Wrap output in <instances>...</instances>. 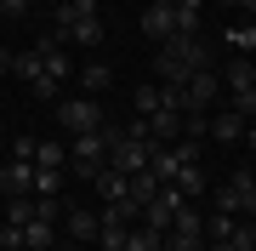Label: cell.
I'll return each mask as SVG.
<instances>
[{
	"label": "cell",
	"mask_w": 256,
	"mask_h": 251,
	"mask_svg": "<svg viewBox=\"0 0 256 251\" xmlns=\"http://www.w3.org/2000/svg\"><path fill=\"white\" fill-rule=\"evenodd\" d=\"M0 251H23V228L18 223H0Z\"/></svg>",
	"instance_id": "484cf974"
},
{
	"label": "cell",
	"mask_w": 256,
	"mask_h": 251,
	"mask_svg": "<svg viewBox=\"0 0 256 251\" xmlns=\"http://www.w3.org/2000/svg\"><path fill=\"white\" fill-rule=\"evenodd\" d=\"M57 120H63L68 131H97L102 126V109H97V97H63V103H57Z\"/></svg>",
	"instance_id": "277c9868"
},
{
	"label": "cell",
	"mask_w": 256,
	"mask_h": 251,
	"mask_svg": "<svg viewBox=\"0 0 256 251\" xmlns=\"http://www.w3.org/2000/svg\"><path fill=\"white\" fill-rule=\"evenodd\" d=\"M210 137L216 143H239L245 137V114L239 109H210Z\"/></svg>",
	"instance_id": "9c48e42d"
},
{
	"label": "cell",
	"mask_w": 256,
	"mask_h": 251,
	"mask_svg": "<svg viewBox=\"0 0 256 251\" xmlns=\"http://www.w3.org/2000/svg\"><path fill=\"white\" fill-rule=\"evenodd\" d=\"M239 217H245V223H256V188L245 194V211H239Z\"/></svg>",
	"instance_id": "4dcf8cb0"
},
{
	"label": "cell",
	"mask_w": 256,
	"mask_h": 251,
	"mask_svg": "<svg viewBox=\"0 0 256 251\" xmlns=\"http://www.w3.org/2000/svg\"><path fill=\"white\" fill-rule=\"evenodd\" d=\"M160 188H165V183H160L154 171H137V177H131V200H137V205H148V200L160 194Z\"/></svg>",
	"instance_id": "44dd1931"
},
{
	"label": "cell",
	"mask_w": 256,
	"mask_h": 251,
	"mask_svg": "<svg viewBox=\"0 0 256 251\" xmlns=\"http://www.w3.org/2000/svg\"><path fill=\"white\" fill-rule=\"evenodd\" d=\"M68 18H97V0H63Z\"/></svg>",
	"instance_id": "f1b7e54d"
},
{
	"label": "cell",
	"mask_w": 256,
	"mask_h": 251,
	"mask_svg": "<svg viewBox=\"0 0 256 251\" xmlns=\"http://www.w3.org/2000/svg\"><path fill=\"white\" fill-rule=\"evenodd\" d=\"M228 92H234V97H239V92H256V63H250L245 52L228 57Z\"/></svg>",
	"instance_id": "4fadbf2b"
},
{
	"label": "cell",
	"mask_w": 256,
	"mask_h": 251,
	"mask_svg": "<svg viewBox=\"0 0 256 251\" xmlns=\"http://www.w3.org/2000/svg\"><path fill=\"white\" fill-rule=\"evenodd\" d=\"M228 12H245V18H256V0H222Z\"/></svg>",
	"instance_id": "f546056e"
},
{
	"label": "cell",
	"mask_w": 256,
	"mask_h": 251,
	"mask_svg": "<svg viewBox=\"0 0 256 251\" xmlns=\"http://www.w3.org/2000/svg\"><path fill=\"white\" fill-rule=\"evenodd\" d=\"M142 35L171 40V35H176V12H171V6H142Z\"/></svg>",
	"instance_id": "8fae6325"
},
{
	"label": "cell",
	"mask_w": 256,
	"mask_h": 251,
	"mask_svg": "<svg viewBox=\"0 0 256 251\" xmlns=\"http://www.w3.org/2000/svg\"><path fill=\"white\" fill-rule=\"evenodd\" d=\"M34 194H63V171H34Z\"/></svg>",
	"instance_id": "cb8c5ba5"
},
{
	"label": "cell",
	"mask_w": 256,
	"mask_h": 251,
	"mask_svg": "<svg viewBox=\"0 0 256 251\" xmlns=\"http://www.w3.org/2000/svg\"><path fill=\"white\" fill-rule=\"evenodd\" d=\"M228 245H234V251H256V223H234Z\"/></svg>",
	"instance_id": "603a6c76"
},
{
	"label": "cell",
	"mask_w": 256,
	"mask_h": 251,
	"mask_svg": "<svg viewBox=\"0 0 256 251\" xmlns=\"http://www.w3.org/2000/svg\"><path fill=\"white\" fill-rule=\"evenodd\" d=\"M0 194H34V160H18V154H12L6 160V166H0Z\"/></svg>",
	"instance_id": "52a82bcc"
},
{
	"label": "cell",
	"mask_w": 256,
	"mask_h": 251,
	"mask_svg": "<svg viewBox=\"0 0 256 251\" xmlns=\"http://www.w3.org/2000/svg\"><path fill=\"white\" fill-rule=\"evenodd\" d=\"M228 109H239V114H245V126H256V92H239Z\"/></svg>",
	"instance_id": "4316f807"
},
{
	"label": "cell",
	"mask_w": 256,
	"mask_h": 251,
	"mask_svg": "<svg viewBox=\"0 0 256 251\" xmlns=\"http://www.w3.org/2000/svg\"><path fill=\"white\" fill-rule=\"evenodd\" d=\"M57 40H74V46H102V18H68V12H57Z\"/></svg>",
	"instance_id": "8992f818"
},
{
	"label": "cell",
	"mask_w": 256,
	"mask_h": 251,
	"mask_svg": "<svg viewBox=\"0 0 256 251\" xmlns=\"http://www.w3.org/2000/svg\"><path fill=\"white\" fill-rule=\"evenodd\" d=\"M205 251H234V245H228V240H210V245H205Z\"/></svg>",
	"instance_id": "d6a6232c"
},
{
	"label": "cell",
	"mask_w": 256,
	"mask_h": 251,
	"mask_svg": "<svg viewBox=\"0 0 256 251\" xmlns=\"http://www.w3.org/2000/svg\"><path fill=\"white\" fill-rule=\"evenodd\" d=\"M68 166L80 171V177H97L102 166H108V137H102V126H97V131H74V137H68Z\"/></svg>",
	"instance_id": "7a4b0ae2"
},
{
	"label": "cell",
	"mask_w": 256,
	"mask_h": 251,
	"mask_svg": "<svg viewBox=\"0 0 256 251\" xmlns=\"http://www.w3.org/2000/svg\"><path fill=\"white\" fill-rule=\"evenodd\" d=\"M92 183H97L102 205H114V200H131V177H126V171H114V166H102V171L92 177Z\"/></svg>",
	"instance_id": "30bf717a"
},
{
	"label": "cell",
	"mask_w": 256,
	"mask_h": 251,
	"mask_svg": "<svg viewBox=\"0 0 256 251\" xmlns=\"http://www.w3.org/2000/svg\"><path fill=\"white\" fill-rule=\"evenodd\" d=\"M34 12V0H0V18H28Z\"/></svg>",
	"instance_id": "83f0119b"
},
{
	"label": "cell",
	"mask_w": 256,
	"mask_h": 251,
	"mask_svg": "<svg viewBox=\"0 0 256 251\" xmlns=\"http://www.w3.org/2000/svg\"><path fill=\"white\" fill-rule=\"evenodd\" d=\"M68 166V149L52 137H34V171H63Z\"/></svg>",
	"instance_id": "7c38bea8"
},
{
	"label": "cell",
	"mask_w": 256,
	"mask_h": 251,
	"mask_svg": "<svg viewBox=\"0 0 256 251\" xmlns=\"http://www.w3.org/2000/svg\"><path fill=\"white\" fill-rule=\"evenodd\" d=\"M126 251H165V234L148 228V223H131L126 228Z\"/></svg>",
	"instance_id": "9a60e30c"
},
{
	"label": "cell",
	"mask_w": 256,
	"mask_h": 251,
	"mask_svg": "<svg viewBox=\"0 0 256 251\" xmlns=\"http://www.w3.org/2000/svg\"><path fill=\"white\" fill-rule=\"evenodd\" d=\"M171 183L182 188V200H200V194H205V171H200V166H182V171L171 177Z\"/></svg>",
	"instance_id": "d6986e66"
},
{
	"label": "cell",
	"mask_w": 256,
	"mask_h": 251,
	"mask_svg": "<svg viewBox=\"0 0 256 251\" xmlns=\"http://www.w3.org/2000/svg\"><path fill=\"white\" fill-rule=\"evenodd\" d=\"M0 75H12V52L6 46H0Z\"/></svg>",
	"instance_id": "1f68e13d"
},
{
	"label": "cell",
	"mask_w": 256,
	"mask_h": 251,
	"mask_svg": "<svg viewBox=\"0 0 256 251\" xmlns=\"http://www.w3.org/2000/svg\"><path fill=\"white\" fill-rule=\"evenodd\" d=\"M228 40H234V52H256V18H245L239 29H228Z\"/></svg>",
	"instance_id": "7402d4cb"
},
{
	"label": "cell",
	"mask_w": 256,
	"mask_h": 251,
	"mask_svg": "<svg viewBox=\"0 0 256 251\" xmlns=\"http://www.w3.org/2000/svg\"><path fill=\"white\" fill-rule=\"evenodd\" d=\"M80 86H86V97H102V92H108V86H114V69H108V63H86Z\"/></svg>",
	"instance_id": "e0dca14e"
},
{
	"label": "cell",
	"mask_w": 256,
	"mask_h": 251,
	"mask_svg": "<svg viewBox=\"0 0 256 251\" xmlns=\"http://www.w3.org/2000/svg\"><path fill=\"white\" fill-rule=\"evenodd\" d=\"M52 240H57V223H52V217L23 223V251H52Z\"/></svg>",
	"instance_id": "5bb4252c"
},
{
	"label": "cell",
	"mask_w": 256,
	"mask_h": 251,
	"mask_svg": "<svg viewBox=\"0 0 256 251\" xmlns=\"http://www.w3.org/2000/svg\"><path fill=\"white\" fill-rule=\"evenodd\" d=\"M234 223H239V217H210V223H205V245H210V240H228Z\"/></svg>",
	"instance_id": "d4e9b609"
},
{
	"label": "cell",
	"mask_w": 256,
	"mask_h": 251,
	"mask_svg": "<svg viewBox=\"0 0 256 251\" xmlns=\"http://www.w3.org/2000/svg\"><path fill=\"white\" fill-rule=\"evenodd\" d=\"M154 69H160L165 86H176V80H188V75H200V69H210V46H205L200 35H171V40L160 46Z\"/></svg>",
	"instance_id": "6da1fadb"
},
{
	"label": "cell",
	"mask_w": 256,
	"mask_h": 251,
	"mask_svg": "<svg viewBox=\"0 0 256 251\" xmlns=\"http://www.w3.org/2000/svg\"><path fill=\"white\" fill-rule=\"evenodd\" d=\"M68 217V240H97V228H102V217H92V211H63Z\"/></svg>",
	"instance_id": "2e32d148"
},
{
	"label": "cell",
	"mask_w": 256,
	"mask_h": 251,
	"mask_svg": "<svg viewBox=\"0 0 256 251\" xmlns=\"http://www.w3.org/2000/svg\"><path fill=\"white\" fill-rule=\"evenodd\" d=\"M12 75H18V80H28V92H34L40 103H46V97H57V86L46 80V69H40V52H12Z\"/></svg>",
	"instance_id": "5b68a950"
},
{
	"label": "cell",
	"mask_w": 256,
	"mask_h": 251,
	"mask_svg": "<svg viewBox=\"0 0 256 251\" xmlns=\"http://www.w3.org/2000/svg\"><path fill=\"white\" fill-rule=\"evenodd\" d=\"M165 251H205V217L194 211V205H182L176 223L165 228Z\"/></svg>",
	"instance_id": "3957f363"
},
{
	"label": "cell",
	"mask_w": 256,
	"mask_h": 251,
	"mask_svg": "<svg viewBox=\"0 0 256 251\" xmlns=\"http://www.w3.org/2000/svg\"><path fill=\"white\" fill-rule=\"evenodd\" d=\"M160 103H165V80H148V86H137V103H131V109H137L142 120H148V114H154Z\"/></svg>",
	"instance_id": "ac0fdd59"
},
{
	"label": "cell",
	"mask_w": 256,
	"mask_h": 251,
	"mask_svg": "<svg viewBox=\"0 0 256 251\" xmlns=\"http://www.w3.org/2000/svg\"><path fill=\"white\" fill-rule=\"evenodd\" d=\"M34 52H40V69H46V80L57 86V80H68V52H63V40L57 35H40L34 40Z\"/></svg>",
	"instance_id": "ba28073f"
},
{
	"label": "cell",
	"mask_w": 256,
	"mask_h": 251,
	"mask_svg": "<svg viewBox=\"0 0 256 251\" xmlns=\"http://www.w3.org/2000/svg\"><path fill=\"white\" fill-rule=\"evenodd\" d=\"M6 223H18V228L34 223V194H12L6 200Z\"/></svg>",
	"instance_id": "ffe728a7"
},
{
	"label": "cell",
	"mask_w": 256,
	"mask_h": 251,
	"mask_svg": "<svg viewBox=\"0 0 256 251\" xmlns=\"http://www.w3.org/2000/svg\"><path fill=\"white\" fill-rule=\"evenodd\" d=\"M148 6H176V0H148Z\"/></svg>",
	"instance_id": "836d02e7"
}]
</instances>
